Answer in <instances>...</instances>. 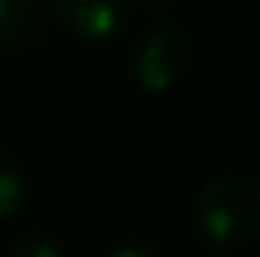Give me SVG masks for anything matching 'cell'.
<instances>
[{"label": "cell", "instance_id": "obj_6", "mask_svg": "<svg viewBox=\"0 0 260 257\" xmlns=\"http://www.w3.org/2000/svg\"><path fill=\"white\" fill-rule=\"evenodd\" d=\"M7 257H63V247L43 228H26V231H17L7 247Z\"/></svg>", "mask_w": 260, "mask_h": 257}, {"label": "cell", "instance_id": "obj_7", "mask_svg": "<svg viewBox=\"0 0 260 257\" xmlns=\"http://www.w3.org/2000/svg\"><path fill=\"white\" fill-rule=\"evenodd\" d=\"M109 257H161V251L155 244H148V241L128 238V241H122L119 247H112V254H109Z\"/></svg>", "mask_w": 260, "mask_h": 257}, {"label": "cell", "instance_id": "obj_9", "mask_svg": "<svg viewBox=\"0 0 260 257\" xmlns=\"http://www.w3.org/2000/svg\"><path fill=\"white\" fill-rule=\"evenodd\" d=\"M201 257H234L231 251H211V254H201Z\"/></svg>", "mask_w": 260, "mask_h": 257}, {"label": "cell", "instance_id": "obj_1", "mask_svg": "<svg viewBox=\"0 0 260 257\" xmlns=\"http://www.w3.org/2000/svg\"><path fill=\"white\" fill-rule=\"evenodd\" d=\"M191 224L214 251H234L260 234V185L244 172L214 175L191 201Z\"/></svg>", "mask_w": 260, "mask_h": 257}, {"label": "cell", "instance_id": "obj_4", "mask_svg": "<svg viewBox=\"0 0 260 257\" xmlns=\"http://www.w3.org/2000/svg\"><path fill=\"white\" fill-rule=\"evenodd\" d=\"M50 37V7L43 0H0V50L30 53Z\"/></svg>", "mask_w": 260, "mask_h": 257}, {"label": "cell", "instance_id": "obj_8", "mask_svg": "<svg viewBox=\"0 0 260 257\" xmlns=\"http://www.w3.org/2000/svg\"><path fill=\"white\" fill-rule=\"evenodd\" d=\"M139 7H145L148 13H158V17H165V13H172L175 0H135Z\"/></svg>", "mask_w": 260, "mask_h": 257}, {"label": "cell", "instance_id": "obj_3", "mask_svg": "<svg viewBox=\"0 0 260 257\" xmlns=\"http://www.w3.org/2000/svg\"><path fill=\"white\" fill-rule=\"evenodd\" d=\"M53 20L76 40H112L128 23V0H53Z\"/></svg>", "mask_w": 260, "mask_h": 257}, {"label": "cell", "instance_id": "obj_5", "mask_svg": "<svg viewBox=\"0 0 260 257\" xmlns=\"http://www.w3.org/2000/svg\"><path fill=\"white\" fill-rule=\"evenodd\" d=\"M26 201V175L7 148H0V221L13 218Z\"/></svg>", "mask_w": 260, "mask_h": 257}, {"label": "cell", "instance_id": "obj_2", "mask_svg": "<svg viewBox=\"0 0 260 257\" xmlns=\"http://www.w3.org/2000/svg\"><path fill=\"white\" fill-rule=\"evenodd\" d=\"M191 56H194L191 33L181 23L158 20V23H152L145 33H139L132 40L128 76L135 79V86L142 92L161 96V92H172L184 79V73L191 66Z\"/></svg>", "mask_w": 260, "mask_h": 257}]
</instances>
